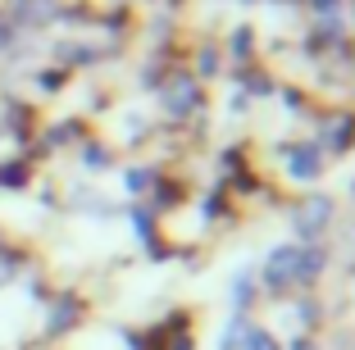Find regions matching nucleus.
I'll use <instances>...</instances> for the list:
<instances>
[{
    "instance_id": "423d86ee",
    "label": "nucleus",
    "mask_w": 355,
    "mask_h": 350,
    "mask_svg": "<svg viewBox=\"0 0 355 350\" xmlns=\"http://www.w3.org/2000/svg\"><path fill=\"white\" fill-rule=\"evenodd\" d=\"M150 186V173L141 168V173H128V191H146Z\"/></svg>"
},
{
    "instance_id": "1a4fd4ad",
    "label": "nucleus",
    "mask_w": 355,
    "mask_h": 350,
    "mask_svg": "<svg viewBox=\"0 0 355 350\" xmlns=\"http://www.w3.org/2000/svg\"><path fill=\"white\" fill-rule=\"evenodd\" d=\"M333 5L337 0H314V10H324V14H333Z\"/></svg>"
},
{
    "instance_id": "20e7f679",
    "label": "nucleus",
    "mask_w": 355,
    "mask_h": 350,
    "mask_svg": "<svg viewBox=\"0 0 355 350\" xmlns=\"http://www.w3.org/2000/svg\"><path fill=\"white\" fill-rule=\"evenodd\" d=\"M241 350H278V341H273L264 328H246V341H241Z\"/></svg>"
},
{
    "instance_id": "9d476101",
    "label": "nucleus",
    "mask_w": 355,
    "mask_h": 350,
    "mask_svg": "<svg viewBox=\"0 0 355 350\" xmlns=\"http://www.w3.org/2000/svg\"><path fill=\"white\" fill-rule=\"evenodd\" d=\"M0 46H5V28H0Z\"/></svg>"
},
{
    "instance_id": "39448f33",
    "label": "nucleus",
    "mask_w": 355,
    "mask_h": 350,
    "mask_svg": "<svg viewBox=\"0 0 355 350\" xmlns=\"http://www.w3.org/2000/svg\"><path fill=\"white\" fill-rule=\"evenodd\" d=\"M232 300H251V273H237V282H232Z\"/></svg>"
},
{
    "instance_id": "f03ea898",
    "label": "nucleus",
    "mask_w": 355,
    "mask_h": 350,
    "mask_svg": "<svg viewBox=\"0 0 355 350\" xmlns=\"http://www.w3.org/2000/svg\"><path fill=\"white\" fill-rule=\"evenodd\" d=\"M328 218H333V200H328V196L305 200L301 214H296V232H301V237H319V232L328 227Z\"/></svg>"
},
{
    "instance_id": "f257e3e1",
    "label": "nucleus",
    "mask_w": 355,
    "mask_h": 350,
    "mask_svg": "<svg viewBox=\"0 0 355 350\" xmlns=\"http://www.w3.org/2000/svg\"><path fill=\"white\" fill-rule=\"evenodd\" d=\"M264 282L273 291H287L301 282V246H278L269 259H264Z\"/></svg>"
},
{
    "instance_id": "6e6552de",
    "label": "nucleus",
    "mask_w": 355,
    "mask_h": 350,
    "mask_svg": "<svg viewBox=\"0 0 355 350\" xmlns=\"http://www.w3.org/2000/svg\"><path fill=\"white\" fill-rule=\"evenodd\" d=\"M292 350H319V346H314L310 337H301V341H292Z\"/></svg>"
},
{
    "instance_id": "7ed1b4c3",
    "label": "nucleus",
    "mask_w": 355,
    "mask_h": 350,
    "mask_svg": "<svg viewBox=\"0 0 355 350\" xmlns=\"http://www.w3.org/2000/svg\"><path fill=\"white\" fill-rule=\"evenodd\" d=\"M287 164H292L296 182H314V177L324 173V150H319V146H296V150L287 155Z\"/></svg>"
},
{
    "instance_id": "0eeeda50",
    "label": "nucleus",
    "mask_w": 355,
    "mask_h": 350,
    "mask_svg": "<svg viewBox=\"0 0 355 350\" xmlns=\"http://www.w3.org/2000/svg\"><path fill=\"white\" fill-rule=\"evenodd\" d=\"M241 328H246V323H241V319H232V328H228V332H223V350H232V346H237V337H241Z\"/></svg>"
}]
</instances>
